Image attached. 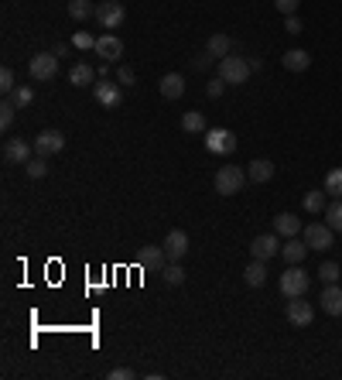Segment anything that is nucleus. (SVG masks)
<instances>
[{
	"label": "nucleus",
	"mask_w": 342,
	"mask_h": 380,
	"mask_svg": "<svg viewBox=\"0 0 342 380\" xmlns=\"http://www.w3.org/2000/svg\"><path fill=\"white\" fill-rule=\"evenodd\" d=\"M281 257H284L288 264H301V261L308 257V243L298 240V237H288V243H281Z\"/></svg>",
	"instance_id": "f3484780"
},
{
	"label": "nucleus",
	"mask_w": 342,
	"mask_h": 380,
	"mask_svg": "<svg viewBox=\"0 0 342 380\" xmlns=\"http://www.w3.org/2000/svg\"><path fill=\"white\" fill-rule=\"evenodd\" d=\"M281 62H284V69H288V72H305V69L312 66V55H308V52H301V48H291V52H284V55H281Z\"/></svg>",
	"instance_id": "6ab92c4d"
},
{
	"label": "nucleus",
	"mask_w": 342,
	"mask_h": 380,
	"mask_svg": "<svg viewBox=\"0 0 342 380\" xmlns=\"http://www.w3.org/2000/svg\"><path fill=\"white\" fill-rule=\"evenodd\" d=\"M181 130H185V134H205L209 123H205V117H202L199 110H188V113L181 117Z\"/></svg>",
	"instance_id": "393cba45"
},
{
	"label": "nucleus",
	"mask_w": 342,
	"mask_h": 380,
	"mask_svg": "<svg viewBox=\"0 0 342 380\" xmlns=\"http://www.w3.org/2000/svg\"><path fill=\"white\" fill-rule=\"evenodd\" d=\"M243 281H247V285L250 288H260L263 285V281H267V261H250V264H247V271H243Z\"/></svg>",
	"instance_id": "b1692460"
},
{
	"label": "nucleus",
	"mask_w": 342,
	"mask_h": 380,
	"mask_svg": "<svg viewBox=\"0 0 342 380\" xmlns=\"http://www.w3.org/2000/svg\"><path fill=\"white\" fill-rule=\"evenodd\" d=\"M325 195L329 192H322V189H312L308 195H305V212H322L329 202H325Z\"/></svg>",
	"instance_id": "bb28decb"
},
{
	"label": "nucleus",
	"mask_w": 342,
	"mask_h": 380,
	"mask_svg": "<svg viewBox=\"0 0 342 380\" xmlns=\"http://www.w3.org/2000/svg\"><path fill=\"white\" fill-rule=\"evenodd\" d=\"M205 148L212 154H233L237 151V134L226 130V127H212V130H205Z\"/></svg>",
	"instance_id": "423d86ee"
},
{
	"label": "nucleus",
	"mask_w": 342,
	"mask_h": 380,
	"mask_svg": "<svg viewBox=\"0 0 342 380\" xmlns=\"http://www.w3.org/2000/svg\"><path fill=\"white\" fill-rule=\"evenodd\" d=\"M322 312H325V315H342V288L339 285L322 288Z\"/></svg>",
	"instance_id": "a211bd4d"
},
{
	"label": "nucleus",
	"mask_w": 342,
	"mask_h": 380,
	"mask_svg": "<svg viewBox=\"0 0 342 380\" xmlns=\"http://www.w3.org/2000/svg\"><path fill=\"white\" fill-rule=\"evenodd\" d=\"M209 59H212L209 52H205V55H199V59H195V69H205V66H209Z\"/></svg>",
	"instance_id": "37998d69"
},
{
	"label": "nucleus",
	"mask_w": 342,
	"mask_h": 380,
	"mask_svg": "<svg viewBox=\"0 0 342 380\" xmlns=\"http://www.w3.org/2000/svg\"><path fill=\"white\" fill-rule=\"evenodd\" d=\"M308 285H312V278L301 271V264H291V268L281 274V294H284V298H301V294L308 291Z\"/></svg>",
	"instance_id": "7ed1b4c3"
},
{
	"label": "nucleus",
	"mask_w": 342,
	"mask_h": 380,
	"mask_svg": "<svg viewBox=\"0 0 342 380\" xmlns=\"http://www.w3.org/2000/svg\"><path fill=\"white\" fill-rule=\"evenodd\" d=\"M247 179H250V182H260V186L270 182V179H274V165H270L267 158H256V161H250V168H247Z\"/></svg>",
	"instance_id": "4be33fe9"
},
{
	"label": "nucleus",
	"mask_w": 342,
	"mask_h": 380,
	"mask_svg": "<svg viewBox=\"0 0 342 380\" xmlns=\"http://www.w3.org/2000/svg\"><path fill=\"white\" fill-rule=\"evenodd\" d=\"M298 3H301V0H274V7H277L281 14H294V10H298Z\"/></svg>",
	"instance_id": "58836bf2"
},
{
	"label": "nucleus",
	"mask_w": 342,
	"mask_h": 380,
	"mask_svg": "<svg viewBox=\"0 0 342 380\" xmlns=\"http://www.w3.org/2000/svg\"><path fill=\"white\" fill-rule=\"evenodd\" d=\"M28 72H31L34 83H52V79L59 76V55H55V52H41V55H34L31 66H28Z\"/></svg>",
	"instance_id": "20e7f679"
},
{
	"label": "nucleus",
	"mask_w": 342,
	"mask_h": 380,
	"mask_svg": "<svg viewBox=\"0 0 342 380\" xmlns=\"http://www.w3.org/2000/svg\"><path fill=\"white\" fill-rule=\"evenodd\" d=\"M305 226H301V219L294 216V212H277L274 216V233L277 237H298Z\"/></svg>",
	"instance_id": "dca6fc26"
},
{
	"label": "nucleus",
	"mask_w": 342,
	"mask_h": 380,
	"mask_svg": "<svg viewBox=\"0 0 342 380\" xmlns=\"http://www.w3.org/2000/svg\"><path fill=\"white\" fill-rule=\"evenodd\" d=\"M284 31H291V34H301V21H298V14H288V21H284Z\"/></svg>",
	"instance_id": "a19ab883"
},
{
	"label": "nucleus",
	"mask_w": 342,
	"mask_h": 380,
	"mask_svg": "<svg viewBox=\"0 0 342 380\" xmlns=\"http://www.w3.org/2000/svg\"><path fill=\"white\" fill-rule=\"evenodd\" d=\"M62 148H66V134H62V130H41V134L34 137V154H41V158L59 154Z\"/></svg>",
	"instance_id": "9d476101"
},
{
	"label": "nucleus",
	"mask_w": 342,
	"mask_h": 380,
	"mask_svg": "<svg viewBox=\"0 0 342 380\" xmlns=\"http://www.w3.org/2000/svg\"><path fill=\"white\" fill-rule=\"evenodd\" d=\"M0 90H3L7 96L17 90V79H14V72H10V69H0Z\"/></svg>",
	"instance_id": "c9c22d12"
},
{
	"label": "nucleus",
	"mask_w": 342,
	"mask_h": 380,
	"mask_svg": "<svg viewBox=\"0 0 342 380\" xmlns=\"http://www.w3.org/2000/svg\"><path fill=\"white\" fill-rule=\"evenodd\" d=\"M72 45H76L79 52H92V48H96V38H92V31H76Z\"/></svg>",
	"instance_id": "f704fd0d"
},
{
	"label": "nucleus",
	"mask_w": 342,
	"mask_h": 380,
	"mask_svg": "<svg viewBox=\"0 0 342 380\" xmlns=\"http://www.w3.org/2000/svg\"><path fill=\"white\" fill-rule=\"evenodd\" d=\"M52 52H55V55H59V59H66V55H69V45H66V41H62V45H55V48H52Z\"/></svg>",
	"instance_id": "79ce46f5"
},
{
	"label": "nucleus",
	"mask_w": 342,
	"mask_h": 380,
	"mask_svg": "<svg viewBox=\"0 0 342 380\" xmlns=\"http://www.w3.org/2000/svg\"><path fill=\"white\" fill-rule=\"evenodd\" d=\"M14 113H17V106H14V99L7 96V99L0 103V130H10V123H14Z\"/></svg>",
	"instance_id": "7c9ffc66"
},
{
	"label": "nucleus",
	"mask_w": 342,
	"mask_h": 380,
	"mask_svg": "<svg viewBox=\"0 0 342 380\" xmlns=\"http://www.w3.org/2000/svg\"><path fill=\"white\" fill-rule=\"evenodd\" d=\"M325 223H329L332 230H342V199H336V202L325 206Z\"/></svg>",
	"instance_id": "c756f323"
},
{
	"label": "nucleus",
	"mask_w": 342,
	"mask_h": 380,
	"mask_svg": "<svg viewBox=\"0 0 342 380\" xmlns=\"http://www.w3.org/2000/svg\"><path fill=\"white\" fill-rule=\"evenodd\" d=\"M34 158V144L21 141V137H7L3 141V161L7 165H28Z\"/></svg>",
	"instance_id": "6e6552de"
},
{
	"label": "nucleus",
	"mask_w": 342,
	"mask_h": 380,
	"mask_svg": "<svg viewBox=\"0 0 342 380\" xmlns=\"http://www.w3.org/2000/svg\"><path fill=\"white\" fill-rule=\"evenodd\" d=\"M10 99H14V106H17V110H24V106H31L34 93H31V86H17V90L10 93Z\"/></svg>",
	"instance_id": "72a5a7b5"
},
{
	"label": "nucleus",
	"mask_w": 342,
	"mask_h": 380,
	"mask_svg": "<svg viewBox=\"0 0 342 380\" xmlns=\"http://www.w3.org/2000/svg\"><path fill=\"white\" fill-rule=\"evenodd\" d=\"M325 192L336 195V199H342V168H332V172L325 175Z\"/></svg>",
	"instance_id": "473e14b6"
},
{
	"label": "nucleus",
	"mask_w": 342,
	"mask_h": 380,
	"mask_svg": "<svg viewBox=\"0 0 342 380\" xmlns=\"http://www.w3.org/2000/svg\"><path fill=\"white\" fill-rule=\"evenodd\" d=\"M165 264H168L165 247L148 243V247H141V250H137V268H148V271H165Z\"/></svg>",
	"instance_id": "f8f14e48"
},
{
	"label": "nucleus",
	"mask_w": 342,
	"mask_h": 380,
	"mask_svg": "<svg viewBox=\"0 0 342 380\" xmlns=\"http://www.w3.org/2000/svg\"><path fill=\"white\" fill-rule=\"evenodd\" d=\"M96 76H99V72H96L89 62H76V66L69 69V83H72V86H92Z\"/></svg>",
	"instance_id": "aec40b11"
},
{
	"label": "nucleus",
	"mask_w": 342,
	"mask_h": 380,
	"mask_svg": "<svg viewBox=\"0 0 342 380\" xmlns=\"http://www.w3.org/2000/svg\"><path fill=\"white\" fill-rule=\"evenodd\" d=\"M223 90H226V83H223L219 76H216V79H209V86H205V93L212 96V99H219V96H223Z\"/></svg>",
	"instance_id": "e433bc0d"
},
{
	"label": "nucleus",
	"mask_w": 342,
	"mask_h": 380,
	"mask_svg": "<svg viewBox=\"0 0 342 380\" xmlns=\"http://www.w3.org/2000/svg\"><path fill=\"white\" fill-rule=\"evenodd\" d=\"M319 274H322V281H325V285H339L342 268H339V264H336V261H325V264L319 268Z\"/></svg>",
	"instance_id": "c85d7f7f"
},
{
	"label": "nucleus",
	"mask_w": 342,
	"mask_h": 380,
	"mask_svg": "<svg viewBox=\"0 0 342 380\" xmlns=\"http://www.w3.org/2000/svg\"><path fill=\"white\" fill-rule=\"evenodd\" d=\"M288 322L298 326V329H305V326L315 322V308L308 301H301V298H288Z\"/></svg>",
	"instance_id": "ddd939ff"
},
{
	"label": "nucleus",
	"mask_w": 342,
	"mask_h": 380,
	"mask_svg": "<svg viewBox=\"0 0 342 380\" xmlns=\"http://www.w3.org/2000/svg\"><path fill=\"white\" fill-rule=\"evenodd\" d=\"M92 52H96L103 62H117V59L123 55V41H120L113 31H106V34L96 38V48H92Z\"/></svg>",
	"instance_id": "9b49d317"
},
{
	"label": "nucleus",
	"mask_w": 342,
	"mask_h": 380,
	"mask_svg": "<svg viewBox=\"0 0 342 380\" xmlns=\"http://www.w3.org/2000/svg\"><path fill=\"white\" fill-rule=\"evenodd\" d=\"M24 172L31 175V179H45V172H48V158H41V154H34L28 165H24Z\"/></svg>",
	"instance_id": "2f4dec72"
},
{
	"label": "nucleus",
	"mask_w": 342,
	"mask_h": 380,
	"mask_svg": "<svg viewBox=\"0 0 342 380\" xmlns=\"http://www.w3.org/2000/svg\"><path fill=\"white\" fill-rule=\"evenodd\" d=\"M96 21L103 24V28H123V21H127V10H123V3L120 0H103L99 7H96Z\"/></svg>",
	"instance_id": "0eeeda50"
},
{
	"label": "nucleus",
	"mask_w": 342,
	"mask_h": 380,
	"mask_svg": "<svg viewBox=\"0 0 342 380\" xmlns=\"http://www.w3.org/2000/svg\"><path fill=\"white\" fill-rule=\"evenodd\" d=\"M181 93H185V76H181V72H168V76L161 79V96H165V99H178Z\"/></svg>",
	"instance_id": "5701e85b"
},
{
	"label": "nucleus",
	"mask_w": 342,
	"mask_h": 380,
	"mask_svg": "<svg viewBox=\"0 0 342 380\" xmlns=\"http://www.w3.org/2000/svg\"><path fill=\"white\" fill-rule=\"evenodd\" d=\"M301 233H305L308 250H329V247H332V233H336V230H332L329 223H308Z\"/></svg>",
	"instance_id": "1a4fd4ad"
},
{
	"label": "nucleus",
	"mask_w": 342,
	"mask_h": 380,
	"mask_svg": "<svg viewBox=\"0 0 342 380\" xmlns=\"http://www.w3.org/2000/svg\"><path fill=\"white\" fill-rule=\"evenodd\" d=\"M205 52H209L212 59H226V55L233 52V38H230V34H212V38L205 41Z\"/></svg>",
	"instance_id": "412c9836"
},
{
	"label": "nucleus",
	"mask_w": 342,
	"mask_h": 380,
	"mask_svg": "<svg viewBox=\"0 0 342 380\" xmlns=\"http://www.w3.org/2000/svg\"><path fill=\"white\" fill-rule=\"evenodd\" d=\"M92 99H96L103 110H117V106L123 103V90H120V83L96 79V83H92Z\"/></svg>",
	"instance_id": "39448f33"
},
{
	"label": "nucleus",
	"mask_w": 342,
	"mask_h": 380,
	"mask_svg": "<svg viewBox=\"0 0 342 380\" xmlns=\"http://www.w3.org/2000/svg\"><path fill=\"white\" fill-rule=\"evenodd\" d=\"M250 254H254L256 261H270V257H277V254H281V240H277V233H260L254 243H250Z\"/></svg>",
	"instance_id": "4468645a"
},
{
	"label": "nucleus",
	"mask_w": 342,
	"mask_h": 380,
	"mask_svg": "<svg viewBox=\"0 0 342 380\" xmlns=\"http://www.w3.org/2000/svg\"><path fill=\"white\" fill-rule=\"evenodd\" d=\"M117 79H120L123 86H134V83H137V76H134V69H127V66H120V69H117Z\"/></svg>",
	"instance_id": "4c0bfd02"
},
{
	"label": "nucleus",
	"mask_w": 342,
	"mask_h": 380,
	"mask_svg": "<svg viewBox=\"0 0 342 380\" xmlns=\"http://www.w3.org/2000/svg\"><path fill=\"white\" fill-rule=\"evenodd\" d=\"M161 274H165L168 285H185V268H181V261H168Z\"/></svg>",
	"instance_id": "cd10ccee"
},
{
	"label": "nucleus",
	"mask_w": 342,
	"mask_h": 380,
	"mask_svg": "<svg viewBox=\"0 0 342 380\" xmlns=\"http://www.w3.org/2000/svg\"><path fill=\"white\" fill-rule=\"evenodd\" d=\"M250 179H247V172L240 168V165H223L219 172H216V179H212V186L219 195H237V192H243Z\"/></svg>",
	"instance_id": "f03ea898"
},
{
	"label": "nucleus",
	"mask_w": 342,
	"mask_h": 380,
	"mask_svg": "<svg viewBox=\"0 0 342 380\" xmlns=\"http://www.w3.org/2000/svg\"><path fill=\"white\" fill-rule=\"evenodd\" d=\"M161 247H165L168 261H181V257L188 254V233H185V230H171Z\"/></svg>",
	"instance_id": "2eb2a0df"
},
{
	"label": "nucleus",
	"mask_w": 342,
	"mask_h": 380,
	"mask_svg": "<svg viewBox=\"0 0 342 380\" xmlns=\"http://www.w3.org/2000/svg\"><path fill=\"white\" fill-rule=\"evenodd\" d=\"M134 377V370H130V367H117V370H110V374H106V380H130Z\"/></svg>",
	"instance_id": "ea45409f"
},
{
	"label": "nucleus",
	"mask_w": 342,
	"mask_h": 380,
	"mask_svg": "<svg viewBox=\"0 0 342 380\" xmlns=\"http://www.w3.org/2000/svg\"><path fill=\"white\" fill-rule=\"evenodd\" d=\"M69 17L72 21H89V17H96V7L89 3V0H69Z\"/></svg>",
	"instance_id": "a878e982"
},
{
	"label": "nucleus",
	"mask_w": 342,
	"mask_h": 380,
	"mask_svg": "<svg viewBox=\"0 0 342 380\" xmlns=\"http://www.w3.org/2000/svg\"><path fill=\"white\" fill-rule=\"evenodd\" d=\"M250 59H243V55H226V59H219V79L226 83V86H243L247 79H250Z\"/></svg>",
	"instance_id": "f257e3e1"
}]
</instances>
